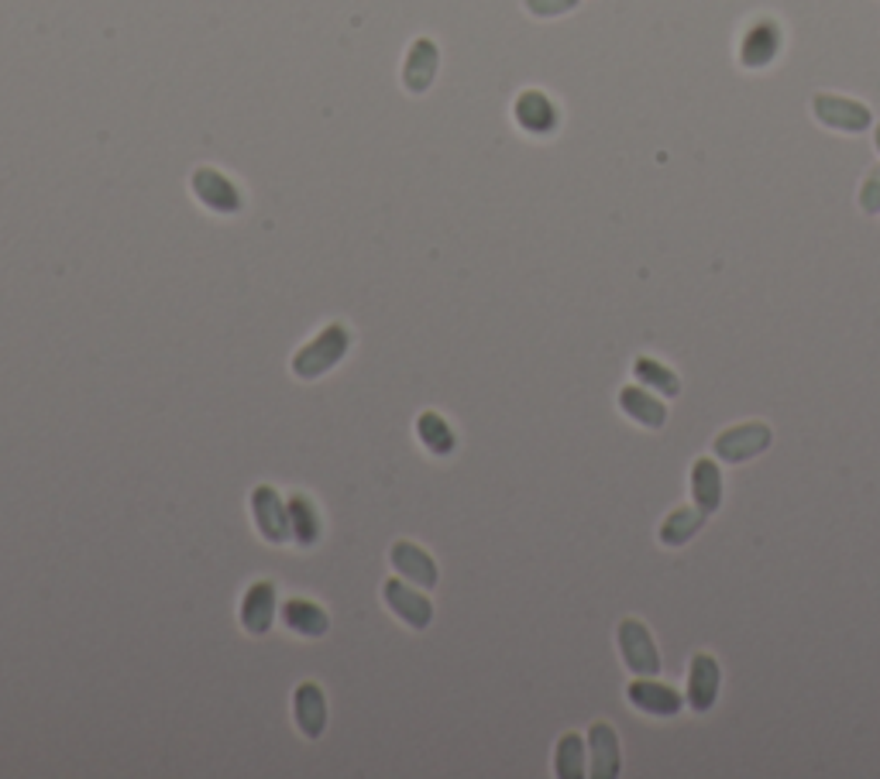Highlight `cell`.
<instances>
[{
  "label": "cell",
  "instance_id": "6da1fadb",
  "mask_svg": "<svg viewBox=\"0 0 880 779\" xmlns=\"http://www.w3.org/2000/svg\"><path fill=\"white\" fill-rule=\"evenodd\" d=\"M348 344H351L348 326L344 323H331L316 341H310L303 351H296V357H293L296 378L310 382V378H320L324 372H331V367L348 354Z\"/></svg>",
  "mask_w": 880,
  "mask_h": 779
},
{
  "label": "cell",
  "instance_id": "8992f818",
  "mask_svg": "<svg viewBox=\"0 0 880 779\" xmlns=\"http://www.w3.org/2000/svg\"><path fill=\"white\" fill-rule=\"evenodd\" d=\"M189 186H193V196L214 214H237V210H242V193H237V186L217 169H207V166L196 169Z\"/></svg>",
  "mask_w": 880,
  "mask_h": 779
},
{
  "label": "cell",
  "instance_id": "7402d4cb",
  "mask_svg": "<svg viewBox=\"0 0 880 779\" xmlns=\"http://www.w3.org/2000/svg\"><path fill=\"white\" fill-rule=\"evenodd\" d=\"M633 372H636L639 382H644L647 388H657L664 398H674L677 392H682V382H677V375L671 372L667 364H661V361H654V357H639Z\"/></svg>",
  "mask_w": 880,
  "mask_h": 779
},
{
  "label": "cell",
  "instance_id": "44dd1931",
  "mask_svg": "<svg viewBox=\"0 0 880 779\" xmlns=\"http://www.w3.org/2000/svg\"><path fill=\"white\" fill-rule=\"evenodd\" d=\"M286 515H290V536H293L300 546L316 543V536H320V519H316V509L310 505V499H303V495L290 499Z\"/></svg>",
  "mask_w": 880,
  "mask_h": 779
},
{
  "label": "cell",
  "instance_id": "ffe728a7",
  "mask_svg": "<svg viewBox=\"0 0 880 779\" xmlns=\"http://www.w3.org/2000/svg\"><path fill=\"white\" fill-rule=\"evenodd\" d=\"M705 519L708 515L698 505L695 509H677V512H671L667 522L661 525V543L664 546H685L695 536V532L705 525Z\"/></svg>",
  "mask_w": 880,
  "mask_h": 779
},
{
  "label": "cell",
  "instance_id": "d6986e66",
  "mask_svg": "<svg viewBox=\"0 0 880 779\" xmlns=\"http://www.w3.org/2000/svg\"><path fill=\"white\" fill-rule=\"evenodd\" d=\"M692 499L695 505L712 515L718 505H723V474H718V464L702 457L695 467H692Z\"/></svg>",
  "mask_w": 880,
  "mask_h": 779
},
{
  "label": "cell",
  "instance_id": "5b68a950",
  "mask_svg": "<svg viewBox=\"0 0 880 779\" xmlns=\"http://www.w3.org/2000/svg\"><path fill=\"white\" fill-rule=\"evenodd\" d=\"M778 52H781V24L774 18H760L746 28L740 42V66L764 69L778 59Z\"/></svg>",
  "mask_w": 880,
  "mask_h": 779
},
{
  "label": "cell",
  "instance_id": "cb8c5ba5",
  "mask_svg": "<svg viewBox=\"0 0 880 779\" xmlns=\"http://www.w3.org/2000/svg\"><path fill=\"white\" fill-rule=\"evenodd\" d=\"M554 772L561 779H581L585 776V746L578 734H565L554 752Z\"/></svg>",
  "mask_w": 880,
  "mask_h": 779
},
{
  "label": "cell",
  "instance_id": "7c38bea8",
  "mask_svg": "<svg viewBox=\"0 0 880 779\" xmlns=\"http://www.w3.org/2000/svg\"><path fill=\"white\" fill-rule=\"evenodd\" d=\"M512 114H516V125L524 131H530V135H550L557 128V107L540 90H524V93H519Z\"/></svg>",
  "mask_w": 880,
  "mask_h": 779
},
{
  "label": "cell",
  "instance_id": "4316f807",
  "mask_svg": "<svg viewBox=\"0 0 880 779\" xmlns=\"http://www.w3.org/2000/svg\"><path fill=\"white\" fill-rule=\"evenodd\" d=\"M873 145H877V151H880V125H877V131H873Z\"/></svg>",
  "mask_w": 880,
  "mask_h": 779
},
{
  "label": "cell",
  "instance_id": "e0dca14e",
  "mask_svg": "<svg viewBox=\"0 0 880 779\" xmlns=\"http://www.w3.org/2000/svg\"><path fill=\"white\" fill-rule=\"evenodd\" d=\"M283 622H286V629H293L296 635H306V639H320L331 629L327 611L313 601H306V598H290L283 604Z\"/></svg>",
  "mask_w": 880,
  "mask_h": 779
},
{
  "label": "cell",
  "instance_id": "3957f363",
  "mask_svg": "<svg viewBox=\"0 0 880 779\" xmlns=\"http://www.w3.org/2000/svg\"><path fill=\"white\" fill-rule=\"evenodd\" d=\"M616 639H619V652H623V663L629 673H636V677H657L661 673V652H657L654 635L647 632L644 622L623 619Z\"/></svg>",
  "mask_w": 880,
  "mask_h": 779
},
{
  "label": "cell",
  "instance_id": "8fae6325",
  "mask_svg": "<svg viewBox=\"0 0 880 779\" xmlns=\"http://www.w3.org/2000/svg\"><path fill=\"white\" fill-rule=\"evenodd\" d=\"M591 746V776L595 779H616L619 776V734L609 721H595L588 731Z\"/></svg>",
  "mask_w": 880,
  "mask_h": 779
},
{
  "label": "cell",
  "instance_id": "52a82bcc",
  "mask_svg": "<svg viewBox=\"0 0 880 779\" xmlns=\"http://www.w3.org/2000/svg\"><path fill=\"white\" fill-rule=\"evenodd\" d=\"M382 598H385V604H389V611L395 614V619H403L410 629H427L430 619H433L430 598L420 594V591H413L410 584H403L399 578H392V581L382 584Z\"/></svg>",
  "mask_w": 880,
  "mask_h": 779
},
{
  "label": "cell",
  "instance_id": "2e32d148",
  "mask_svg": "<svg viewBox=\"0 0 880 779\" xmlns=\"http://www.w3.org/2000/svg\"><path fill=\"white\" fill-rule=\"evenodd\" d=\"M392 566L399 570V578H407V581H413V584H420V588H433L437 584V563L420 550V546H413V543H395L392 546Z\"/></svg>",
  "mask_w": 880,
  "mask_h": 779
},
{
  "label": "cell",
  "instance_id": "4fadbf2b",
  "mask_svg": "<svg viewBox=\"0 0 880 779\" xmlns=\"http://www.w3.org/2000/svg\"><path fill=\"white\" fill-rule=\"evenodd\" d=\"M293 718L306 738H320L327 728V697L316 683H300L293 697Z\"/></svg>",
  "mask_w": 880,
  "mask_h": 779
},
{
  "label": "cell",
  "instance_id": "d4e9b609",
  "mask_svg": "<svg viewBox=\"0 0 880 779\" xmlns=\"http://www.w3.org/2000/svg\"><path fill=\"white\" fill-rule=\"evenodd\" d=\"M860 207H863V214H870V217L880 214V166L870 169L867 179H863V186H860Z\"/></svg>",
  "mask_w": 880,
  "mask_h": 779
},
{
  "label": "cell",
  "instance_id": "484cf974",
  "mask_svg": "<svg viewBox=\"0 0 880 779\" xmlns=\"http://www.w3.org/2000/svg\"><path fill=\"white\" fill-rule=\"evenodd\" d=\"M581 4V0H527V11L537 14V18H557V14H568Z\"/></svg>",
  "mask_w": 880,
  "mask_h": 779
},
{
  "label": "cell",
  "instance_id": "277c9868",
  "mask_svg": "<svg viewBox=\"0 0 880 779\" xmlns=\"http://www.w3.org/2000/svg\"><path fill=\"white\" fill-rule=\"evenodd\" d=\"M812 114L819 125L843 131V135H860L873 125V114L867 103L850 100V97H835V93H815L812 97Z\"/></svg>",
  "mask_w": 880,
  "mask_h": 779
},
{
  "label": "cell",
  "instance_id": "9c48e42d",
  "mask_svg": "<svg viewBox=\"0 0 880 779\" xmlns=\"http://www.w3.org/2000/svg\"><path fill=\"white\" fill-rule=\"evenodd\" d=\"M626 697H629V704L636 711H644L651 718H674L677 711H682V693H677L674 687L667 683H657V680H633L626 687Z\"/></svg>",
  "mask_w": 880,
  "mask_h": 779
},
{
  "label": "cell",
  "instance_id": "603a6c76",
  "mask_svg": "<svg viewBox=\"0 0 880 779\" xmlns=\"http://www.w3.org/2000/svg\"><path fill=\"white\" fill-rule=\"evenodd\" d=\"M417 433H420V443L437 457H444V454H451V450H454V433L437 413H423L417 420Z\"/></svg>",
  "mask_w": 880,
  "mask_h": 779
},
{
  "label": "cell",
  "instance_id": "ba28073f",
  "mask_svg": "<svg viewBox=\"0 0 880 779\" xmlns=\"http://www.w3.org/2000/svg\"><path fill=\"white\" fill-rule=\"evenodd\" d=\"M252 515H255V525H258V532L268 543H286L290 515H286V505H283V499L275 495L272 484H258L252 491Z\"/></svg>",
  "mask_w": 880,
  "mask_h": 779
},
{
  "label": "cell",
  "instance_id": "ac0fdd59",
  "mask_svg": "<svg viewBox=\"0 0 880 779\" xmlns=\"http://www.w3.org/2000/svg\"><path fill=\"white\" fill-rule=\"evenodd\" d=\"M619 408L633 420V423H644L651 430H661L667 423V408L661 405V398H654L651 392L636 388V385H626L619 392Z\"/></svg>",
  "mask_w": 880,
  "mask_h": 779
},
{
  "label": "cell",
  "instance_id": "9a60e30c",
  "mask_svg": "<svg viewBox=\"0 0 880 779\" xmlns=\"http://www.w3.org/2000/svg\"><path fill=\"white\" fill-rule=\"evenodd\" d=\"M272 619H275V588L272 581H258L248 588L242 601V625L252 635H265L272 629Z\"/></svg>",
  "mask_w": 880,
  "mask_h": 779
},
{
  "label": "cell",
  "instance_id": "5bb4252c",
  "mask_svg": "<svg viewBox=\"0 0 880 779\" xmlns=\"http://www.w3.org/2000/svg\"><path fill=\"white\" fill-rule=\"evenodd\" d=\"M437 62H440V52L430 38H417L407 52V62H403V87L410 93H427L433 76H437Z\"/></svg>",
  "mask_w": 880,
  "mask_h": 779
},
{
  "label": "cell",
  "instance_id": "7a4b0ae2",
  "mask_svg": "<svg viewBox=\"0 0 880 779\" xmlns=\"http://www.w3.org/2000/svg\"><path fill=\"white\" fill-rule=\"evenodd\" d=\"M774 433L767 423H743V426H730L715 436L712 443V454L726 464H743V461H753L760 457L764 450L771 446Z\"/></svg>",
  "mask_w": 880,
  "mask_h": 779
},
{
  "label": "cell",
  "instance_id": "30bf717a",
  "mask_svg": "<svg viewBox=\"0 0 880 779\" xmlns=\"http://www.w3.org/2000/svg\"><path fill=\"white\" fill-rule=\"evenodd\" d=\"M718 687H723V670H718V663L712 660L708 652H698L692 660V670H688V704H692V711L705 714L715 704Z\"/></svg>",
  "mask_w": 880,
  "mask_h": 779
}]
</instances>
